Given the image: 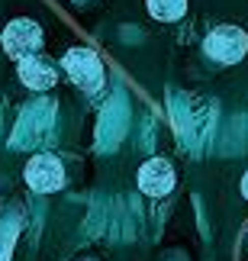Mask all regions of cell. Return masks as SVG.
I'll list each match as a JSON object with an SVG mask.
<instances>
[{"label": "cell", "instance_id": "obj_3", "mask_svg": "<svg viewBox=\"0 0 248 261\" xmlns=\"http://www.w3.org/2000/svg\"><path fill=\"white\" fill-rule=\"evenodd\" d=\"M39 48H42V29L39 23L33 19H10L7 29H4V52L10 58H16V62H23V58L36 55Z\"/></svg>", "mask_w": 248, "mask_h": 261}, {"label": "cell", "instance_id": "obj_5", "mask_svg": "<svg viewBox=\"0 0 248 261\" xmlns=\"http://www.w3.org/2000/svg\"><path fill=\"white\" fill-rule=\"evenodd\" d=\"M139 190L145 197H164L174 190V168L168 158H148L139 168Z\"/></svg>", "mask_w": 248, "mask_h": 261}, {"label": "cell", "instance_id": "obj_6", "mask_svg": "<svg viewBox=\"0 0 248 261\" xmlns=\"http://www.w3.org/2000/svg\"><path fill=\"white\" fill-rule=\"evenodd\" d=\"M16 71H19V81L29 90H48L58 81V68L52 62H45V58H39V55H29L23 62H16Z\"/></svg>", "mask_w": 248, "mask_h": 261}, {"label": "cell", "instance_id": "obj_1", "mask_svg": "<svg viewBox=\"0 0 248 261\" xmlns=\"http://www.w3.org/2000/svg\"><path fill=\"white\" fill-rule=\"evenodd\" d=\"M62 65H65V71L68 77L87 90V94H97V90L103 87V62H100V55L91 52V48H71L65 58H62Z\"/></svg>", "mask_w": 248, "mask_h": 261}, {"label": "cell", "instance_id": "obj_2", "mask_svg": "<svg viewBox=\"0 0 248 261\" xmlns=\"http://www.w3.org/2000/svg\"><path fill=\"white\" fill-rule=\"evenodd\" d=\"M203 48H206V55H210L213 62L235 65V62H242L245 52H248V36L239 26H216L213 33L206 36Z\"/></svg>", "mask_w": 248, "mask_h": 261}, {"label": "cell", "instance_id": "obj_10", "mask_svg": "<svg viewBox=\"0 0 248 261\" xmlns=\"http://www.w3.org/2000/svg\"><path fill=\"white\" fill-rule=\"evenodd\" d=\"M74 4H84V0H74Z\"/></svg>", "mask_w": 248, "mask_h": 261}, {"label": "cell", "instance_id": "obj_4", "mask_svg": "<svg viewBox=\"0 0 248 261\" xmlns=\"http://www.w3.org/2000/svg\"><path fill=\"white\" fill-rule=\"evenodd\" d=\"M23 177H26L29 190H36V194H52V190H62V184H65V168L55 155L42 152V155L29 158Z\"/></svg>", "mask_w": 248, "mask_h": 261}, {"label": "cell", "instance_id": "obj_8", "mask_svg": "<svg viewBox=\"0 0 248 261\" xmlns=\"http://www.w3.org/2000/svg\"><path fill=\"white\" fill-rule=\"evenodd\" d=\"M16 236H19L16 219H0V261H10L13 245H16Z\"/></svg>", "mask_w": 248, "mask_h": 261}, {"label": "cell", "instance_id": "obj_7", "mask_svg": "<svg viewBox=\"0 0 248 261\" xmlns=\"http://www.w3.org/2000/svg\"><path fill=\"white\" fill-rule=\"evenodd\" d=\"M145 7L161 23H174V19H181L187 13V0H145Z\"/></svg>", "mask_w": 248, "mask_h": 261}, {"label": "cell", "instance_id": "obj_9", "mask_svg": "<svg viewBox=\"0 0 248 261\" xmlns=\"http://www.w3.org/2000/svg\"><path fill=\"white\" fill-rule=\"evenodd\" d=\"M242 197H245V200H248V174H245V177H242Z\"/></svg>", "mask_w": 248, "mask_h": 261}]
</instances>
